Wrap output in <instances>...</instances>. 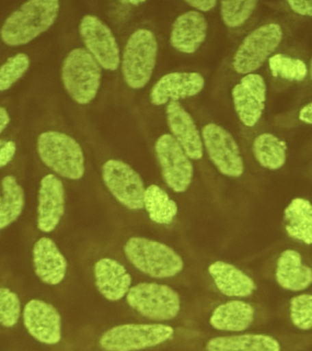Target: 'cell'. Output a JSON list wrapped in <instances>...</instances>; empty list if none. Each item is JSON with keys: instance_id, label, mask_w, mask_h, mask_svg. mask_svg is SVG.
<instances>
[{"instance_id": "cell-1", "label": "cell", "mask_w": 312, "mask_h": 351, "mask_svg": "<svg viewBox=\"0 0 312 351\" xmlns=\"http://www.w3.org/2000/svg\"><path fill=\"white\" fill-rule=\"evenodd\" d=\"M60 10L57 0H29L8 16L0 38L8 46L26 45L53 26Z\"/></svg>"}, {"instance_id": "cell-2", "label": "cell", "mask_w": 312, "mask_h": 351, "mask_svg": "<svg viewBox=\"0 0 312 351\" xmlns=\"http://www.w3.org/2000/svg\"><path fill=\"white\" fill-rule=\"evenodd\" d=\"M97 60L84 48L68 52L62 67L63 86L77 104L92 103L98 95L103 70Z\"/></svg>"}, {"instance_id": "cell-3", "label": "cell", "mask_w": 312, "mask_h": 351, "mask_svg": "<svg viewBox=\"0 0 312 351\" xmlns=\"http://www.w3.org/2000/svg\"><path fill=\"white\" fill-rule=\"evenodd\" d=\"M37 149L41 161L57 175L71 180L83 177V151L73 137L57 131L44 132L38 137Z\"/></svg>"}, {"instance_id": "cell-4", "label": "cell", "mask_w": 312, "mask_h": 351, "mask_svg": "<svg viewBox=\"0 0 312 351\" xmlns=\"http://www.w3.org/2000/svg\"><path fill=\"white\" fill-rule=\"evenodd\" d=\"M123 250L134 267L153 278L177 276L185 265L182 257L171 247L149 239H129Z\"/></svg>"}, {"instance_id": "cell-5", "label": "cell", "mask_w": 312, "mask_h": 351, "mask_svg": "<svg viewBox=\"0 0 312 351\" xmlns=\"http://www.w3.org/2000/svg\"><path fill=\"white\" fill-rule=\"evenodd\" d=\"M158 56V43L153 32L139 29L128 38L123 49L120 66L126 84L133 90L146 86Z\"/></svg>"}, {"instance_id": "cell-6", "label": "cell", "mask_w": 312, "mask_h": 351, "mask_svg": "<svg viewBox=\"0 0 312 351\" xmlns=\"http://www.w3.org/2000/svg\"><path fill=\"white\" fill-rule=\"evenodd\" d=\"M174 335V329L164 324H126L104 332L99 344L105 351H139L163 344Z\"/></svg>"}, {"instance_id": "cell-7", "label": "cell", "mask_w": 312, "mask_h": 351, "mask_svg": "<svg viewBox=\"0 0 312 351\" xmlns=\"http://www.w3.org/2000/svg\"><path fill=\"white\" fill-rule=\"evenodd\" d=\"M282 38L283 29L276 23L262 25L249 33L233 57L235 73L246 75L259 70L281 45Z\"/></svg>"}, {"instance_id": "cell-8", "label": "cell", "mask_w": 312, "mask_h": 351, "mask_svg": "<svg viewBox=\"0 0 312 351\" xmlns=\"http://www.w3.org/2000/svg\"><path fill=\"white\" fill-rule=\"evenodd\" d=\"M126 301L142 317L155 321L174 319L181 309L178 293L168 285L156 282H142L131 287Z\"/></svg>"}, {"instance_id": "cell-9", "label": "cell", "mask_w": 312, "mask_h": 351, "mask_svg": "<svg viewBox=\"0 0 312 351\" xmlns=\"http://www.w3.org/2000/svg\"><path fill=\"white\" fill-rule=\"evenodd\" d=\"M203 144L213 166L222 175L240 178L245 171L239 147L232 134L216 123H207L202 129Z\"/></svg>"}, {"instance_id": "cell-10", "label": "cell", "mask_w": 312, "mask_h": 351, "mask_svg": "<svg viewBox=\"0 0 312 351\" xmlns=\"http://www.w3.org/2000/svg\"><path fill=\"white\" fill-rule=\"evenodd\" d=\"M104 184L115 197L125 208L140 210L144 208V183L138 174L125 162L109 159L103 164Z\"/></svg>"}, {"instance_id": "cell-11", "label": "cell", "mask_w": 312, "mask_h": 351, "mask_svg": "<svg viewBox=\"0 0 312 351\" xmlns=\"http://www.w3.org/2000/svg\"><path fill=\"white\" fill-rule=\"evenodd\" d=\"M156 158L166 185L177 193H183L190 186L194 177L191 159L171 134H164L156 140Z\"/></svg>"}, {"instance_id": "cell-12", "label": "cell", "mask_w": 312, "mask_h": 351, "mask_svg": "<svg viewBox=\"0 0 312 351\" xmlns=\"http://www.w3.org/2000/svg\"><path fill=\"white\" fill-rule=\"evenodd\" d=\"M85 49L92 55L101 68L118 70L120 64V49L112 29L94 15H86L79 26Z\"/></svg>"}, {"instance_id": "cell-13", "label": "cell", "mask_w": 312, "mask_h": 351, "mask_svg": "<svg viewBox=\"0 0 312 351\" xmlns=\"http://www.w3.org/2000/svg\"><path fill=\"white\" fill-rule=\"evenodd\" d=\"M267 84L259 74L244 75L232 89L233 103L241 123L254 128L261 119L267 101Z\"/></svg>"}, {"instance_id": "cell-14", "label": "cell", "mask_w": 312, "mask_h": 351, "mask_svg": "<svg viewBox=\"0 0 312 351\" xmlns=\"http://www.w3.org/2000/svg\"><path fill=\"white\" fill-rule=\"evenodd\" d=\"M25 328L30 336L45 345H56L62 340V317L52 304L31 299L23 309Z\"/></svg>"}, {"instance_id": "cell-15", "label": "cell", "mask_w": 312, "mask_h": 351, "mask_svg": "<svg viewBox=\"0 0 312 351\" xmlns=\"http://www.w3.org/2000/svg\"><path fill=\"white\" fill-rule=\"evenodd\" d=\"M205 84L204 76L199 73H167L151 90V104L161 106L171 101L194 97L202 92Z\"/></svg>"}, {"instance_id": "cell-16", "label": "cell", "mask_w": 312, "mask_h": 351, "mask_svg": "<svg viewBox=\"0 0 312 351\" xmlns=\"http://www.w3.org/2000/svg\"><path fill=\"white\" fill-rule=\"evenodd\" d=\"M65 188L62 181L53 174L46 175L40 181L38 196V229L51 232L60 224L65 213Z\"/></svg>"}, {"instance_id": "cell-17", "label": "cell", "mask_w": 312, "mask_h": 351, "mask_svg": "<svg viewBox=\"0 0 312 351\" xmlns=\"http://www.w3.org/2000/svg\"><path fill=\"white\" fill-rule=\"evenodd\" d=\"M167 125L180 147L192 160H199L204 156V144L201 134L189 114L179 101H171L166 109Z\"/></svg>"}, {"instance_id": "cell-18", "label": "cell", "mask_w": 312, "mask_h": 351, "mask_svg": "<svg viewBox=\"0 0 312 351\" xmlns=\"http://www.w3.org/2000/svg\"><path fill=\"white\" fill-rule=\"evenodd\" d=\"M205 16L197 10L181 14L172 25L170 43L172 48L185 54L198 51L207 36Z\"/></svg>"}, {"instance_id": "cell-19", "label": "cell", "mask_w": 312, "mask_h": 351, "mask_svg": "<svg viewBox=\"0 0 312 351\" xmlns=\"http://www.w3.org/2000/svg\"><path fill=\"white\" fill-rule=\"evenodd\" d=\"M32 254L35 273L41 282L57 285L64 280L67 260L51 238L42 237L36 241Z\"/></svg>"}, {"instance_id": "cell-20", "label": "cell", "mask_w": 312, "mask_h": 351, "mask_svg": "<svg viewBox=\"0 0 312 351\" xmlns=\"http://www.w3.org/2000/svg\"><path fill=\"white\" fill-rule=\"evenodd\" d=\"M95 285L107 300L117 302L127 295L131 276L125 266L111 258H103L94 265Z\"/></svg>"}, {"instance_id": "cell-21", "label": "cell", "mask_w": 312, "mask_h": 351, "mask_svg": "<svg viewBox=\"0 0 312 351\" xmlns=\"http://www.w3.org/2000/svg\"><path fill=\"white\" fill-rule=\"evenodd\" d=\"M208 273L219 292L229 298H248L257 290L254 280L231 263L218 261L208 267Z\"/></svg>"}, {"instance_id": "cell-22", "label": "cell", "mask_w": 312, "mask_h": 351, "mask_svg": "<svg viewBox=\"0 0 312 351\" xmlns=\"http://www.w3.org/2000/svg\"><path fill=\"white\" fill-rule=\"evenodd\" d=\"M275 277L284 289L300 292L312 285V268L304 265L300 252L286 250L276 261Z\"/></svg>"}, {"instance_id": "cell-23", "label": "cell", "mask_w": 312, "mask_h": 351, "mask_svg": "<svg viewBox=\"0 0 312 351\" xmlns=\"http://www.w3.org/2000/svg\"><path fill=\"white\" fill-rule=\"evenodd\" d=\"M255 309L250 304L233 300L222 304L213 310L210 325L220 331L242 332L254 322Z\"/></svg>"}, {"instance_id": "cell-24", "label": "cell", "mask_w": 312, "mask_h": 351, "mask_svg": "<svg viewBox=\"0 0 312 351\" xmlns=\"http://www.w3.org/2000/svg\"><path fill=\"white\" fill-rule=\"evenodd\" d=\"M285 230L293 240L311 245L312 204L303 197H295L284 210Z\"/></svg>"}, {"instance_id": "cell-25", "label": "cell", "mask_w": 312, "mask_h": 351, "mask_svg": "<svg viewBox=\"0 0 312 351\" xmlns=\"http://www.w3.org/2000/svg\"><path fill=\"white\" fill-rule=\"evenodd\" d=\"M207 351H281V344L273 337L263 334H244L218 337L210 339Z\"/></svg>"}, {"instance_id": "cell-26", "label": "cell", "mask_w": 312, "mask_h": 351, "mask_svg": "<svg viewBox=\"0 0 312 351\" xmlns=\"http://www.w3.org/2000/svg\"><path fill=\"white\" fill-rule=\"evenodd\" d=\"M252 152L264 169H281L287 161V145L275 134L263 133L254 139Z\"/></svg>"}, {"instance_id": "cell-27", "label": "cell", "mask_w": 312, "mask_h": 351, "mask_svg": "<svg viewBox=\"0 0 312 351\" xmlns=\"http://www.w3.org/2000/svg\"><path fill=\"white\" fill-rule=\"evenodd\" d=\"M3 197L0 205V230L5 229L21 215L25 207V192L14 176L1 181Z\"/></svg>"}, {"instance_id": "cell-28", "label": "cell", "mask_w": 312, "mask_h": 351, "mask_svg": "<svg viewBox=\"0 0 312 351\" xmlns=\"http://www.w3.org/2000/svg\"><path fill=\"white\" fill-rule=\"evenodd\" d=\"M144 208L150 219L156 223L171 224L178 213V206L168 193L157 185H151L145 189Z\"/></svg>"}, {"instance_id": "cell-29", "label": "cell", "mask_w": 312, "mask_h": 351, "mask_svg": "<svg viewBox=\"0 0 312 351\" xmlns=\"http://www.w3.org/2000/svg\"><path fill=\"white\" fill-rule=\"evenodd\" d=\"M270 70L274 77L289 82H302L309 73V69L302 60L276 53L268 59Z\"/></svg>"}, {"instance_id": "cell-30", "label": "cell", "mask_w": 312, "mask_h": 351, "mask_svg": "<svg viewBox=\"0 0 312 351\" xmlns=\"http://www.w3.org/2000/svg\"><path fill=\"white\" fill-rule=\"evenodd\" d=\"M257 4L259 2L254 1V0L222 1L220 2L222 21L229 29H237V27L243 26L256 10Z\"/></svg>"}, {"instance_id": "cell-31", "label": "cell", "mask_w": 312, "mask_h": 351, "mask_svg": "<svg viewBox=\"0 0 312 351\" xmlns=\"http://www.w3.org/2000/svg\"><path fill=\"white\" fill-rule=\"evenodd\" d=\"M30 59L27 54L18 53L8 58L0 67V92L10 90L29 71Z\"/></svg>"}, {"instance_id": "cell-32", "label": "cell", "mask_w": 312, "mask_h": 351, "mask_svg": "<svg viewBox=\"0 0 312 351\" xmlns=\"http://www.w3.org/2000/svg\"><path fill=\"white\" fill-rule=\"evenodd\" d=\"M290 319L300 330L312 329V295L303 293L291 298L289 302Z\"/></svg>"}, {"instance_id": "cell-33", "label": "cell", "mask_w": 312, "mask_h": 351, "mask_svg": "<svg viewBox=\"0 0 312 351\" xmlns=\"http://www.w3.org/2000/svg\"><path fill=\"white\" fill-rule=\"evenodd\" d=\"M21 315V304L18 295L5 287H0V325L13 328Z\"/></svg>"}, {"instance_id": "cell-34", "label": "cell", "mask_w": 312, "mask_h": 351, "mask_svg": "<svg viewBox=\"0 0 312 351\" xmlns=\"http://www.w3.org/2000/svg\"><path fill=\"white\" fill-rule=\"evenodd\" d=\"M16 152V143L12 140L0 139V169L12 161Z\"/></svg>"}, {"instance_id": "cell-35", "label": "cell", "mask_w": 312, "mask_h": 351, "mask_svg": "<svg viewBox=\"0 0 312 351\" xmlns=\"http://www.w3.org/2000/svg\"><path fill=\"white\" fill-rule=\"evenodd\" d=\"M287 5L298 15L312 18V1H287Z\"/></svg>"}, {"instance_id": "cell-36", "label": "cell", "mask_w": 312, "mask_h": 351, "mask_svg": "<svg viewBox=\"0 0 312 351\" xmlns=\"http://www.w3.org/2000/svg\"><path fill=\"white\" fill-rule=\"evenodd\" d=\"M185 3L191 8H196L197 10L202 11V12H208L218 5L216 1H186Z\"/></svg>"}, {"instance_id": "cell-37", "label": "cell", "mask_w": 312, "mask_h": 351, "mask_svg": "<svg viewBox=\"0 0 312 351\" xmlns=\"http://www.w3.org/2000/svg\"><path fill=\"white\" fill-rule=\"evenodd\" d=\"M298 119L307 125H312V101L300 109L298 112Z\"/></svg>"}, {"instance_id": "cell-38", "label": "cell", "mask_w": 312, "mask_h": 351, "mask_svg": "<svg viewBox=\"0 0 312 351\" xmlns=\"http://www.w3.org/2000/svg\"><path fill=\"white\" fill-rule=\"evenodd\" d=\"M10 123V114L7 111V109L4 107L0 106V134L4 132L5 129L8 128V125Z\"/></svg>"}, {"instance_id": "cell-39", "label": "cell", "mask_w": 312, "mask_h": 351, "mask_svg": "<svg viewBox=\"0 0 312 351\" xmlns=\"http://www.w3.org/2000/svg\"><path fill=\"white\" fill-rule=\"evenodd\" d=\"M125 3V4H131L133 5H142V3H144V1H127V2H122Z\"/></svg>"}, {"instance_id": "cell-40", "label": "cell", "mask_w": 312, "mask_h": 351, "mask_svg": "<svg viewBox=\"0 0 312 351\" xmlns=\"http://www.w3.org/2000/svg\"><path fill=\"white\" fill-rule=\"evenodd\" d=\"M309 74H311V77L312 79V58L311 60V64H309Z\"/></svg>"}, {"instance_id": "cell-41", "label": "cell", "mask_w": 312, "mask_h": 351, "mask_svg": "<svg viewBox=\"0 0 312 351\" xmlns=\"http://www.w3.org/2000/svg\"><path fill=\"white\" fill-rule=\"evenodd\" d=\"M2 197H0V205H1Z\"/></svg>"}]
</instances>
